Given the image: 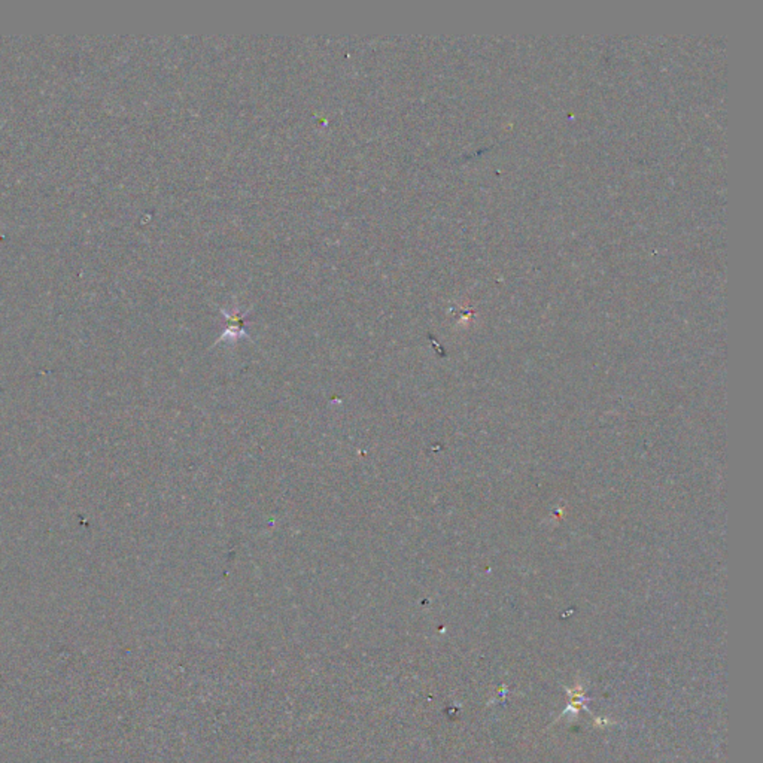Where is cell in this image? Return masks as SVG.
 I'll list each match as a JSON object with an SVG mask.
<instances>
[{
  "label": "cell",
  "mask_w": 763,
  "mask_h": 763,
  "mask_svg": "<svg viewBox=\"0 0 763 763\" xmlns=\"http://www.w3.org/2000/svg\"><path fill=\"white\" fill-rule=\"evenodd\" d=\"M229 321H230V325L227 331H225L221 338H225V337H231V338H236V337H240V335H245V331H243V322H245V318L243 315H227ZM219 338V340H221Z\"/></svg>",
  "instance_id": "1"
}]
</instances>
